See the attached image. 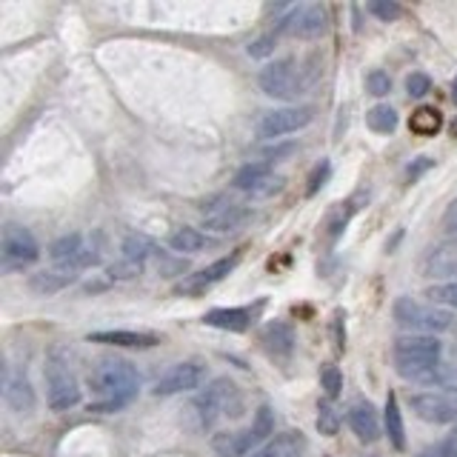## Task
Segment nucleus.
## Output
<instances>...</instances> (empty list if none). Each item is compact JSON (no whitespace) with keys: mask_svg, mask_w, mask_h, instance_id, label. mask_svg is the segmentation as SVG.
I'll return each mask as SVG.
<instances>
[{"mask_svg":"<svg viewBox=\"0 0 457 457\" xmlns=\"http://www.w3.org/2000/svg\"><path fill=\"white\" fill-rule=\"evenodd\" d=\"M89 389H92L89 411L109 414L132 403L140 389V375L129 361L112 357V361H100L89 371Z\"/></svg>","mask_w":457,"mask_h":457,"instance_id":"1","label":"nucleus"},{"mask_svg":"<svg viewBox=\"0 0 457 457\" xmlns=\"http://www.w3.org/2000/svg\"><path fill=\"white\" fill-rule=\"evenodd\" d=\"M395 369L400 378H406L411 383H423V378L440 366L443 346L440 340L432 335H406L395 340Z\"/></svg>","mask_w":457,"mask_h":457,"instance_id":"2","label":"nucleus"},{"mask_svg":"<svg viewBox=\"0 0 457 457\" xmlns=\"http://www.w3.org/2000/svg\"><path fill=\"white\" fill-rule=\"evenodd\" d=\"M43 378H46V400L52 411H69L80 403V386L71 369L69 352L63 346L46 349L43 357Z\"/></svg>","mask_w":457,"mask_h":457,"instance_id":"3","label":"nucleus"},{"mask_svg":"<svg viewBox=\"0 0 457 457\" xmlns=\"http://www.w3.org/2000/svg\"><path fill=\"white\" fill-rule=\"evenodd\" d=\"M392 318L400 328H409V332H420V335H437V332H449L454 318L446 309H437L435 303H420L414 297H397L392 306Z\"/></svg>","mask_w":457,"mask_h":457,"instance_id":"4","label":"nucleus"},{"mask_svg":"<svg viewBox=\"0 0 457 457\" xmlns=\"http://www.w3.org/2000/svg\"><path fill=\"white\" fill-rule=\"evenodd\" d=\"M261 89L275 97V100H297L309 89L312 83V75H306V69L300 66L292 57H283V61H275L269 63L263 71H261Z\"/></svg>","mask_w":457,"mask_h":457,"instance_id":"5","label":"nucleus"},{"mask_svg":"<svg viewBox=\"0 0 457 457\" xmlns=\"http://www.w3.org/2000/svg\"><path fill=\"white\" fill-rule=\"evenodd\" d=\"M252 218V212L246 206L235 204V200H228L223 195H214L209 200L200 204V220L214 235H226V232H235L243 223Z\"/></svg>","mask_w":457,"mask_h":457,"instance_id":"6","label":"nucleus"},{"mask_svg":"<svg viewBox=\"0 0 457 457\" xmlns=\"http://www.w3.org/2000/svg\"><path fill=\"white\" fill-rule=\"evenodd\" d=\"M235 383L232 380H226V378H218V380H212L204 392H200L197 397H195V403H192V409H195V414H197V420H200V426L204 428H209V426H214L218 423L223 414L232 409V403H235Z\"/></svg>","mask_w":457,"mask_h":457,"instance_id":"7","label":"nucleus"},{"mask_svg":"<svg viewBox=\"0 0 457 457\" xmlns=\"http://www.w3.org/2000/svg\"><path fill=\"white\" fill-rule=\"evenodd\" d=\"M0 257H4V271H14L23 266H32L40 257V246L35 235L26 226L9 223L4 228V243H0Z\"/></svg>","mask_w":457,"mask_h":457,"instance_id":"8","label":"nucleus"},{"mask_svg":"<svg viewBox=\"0 0 457 457\" xmlns=\"http://www.w3.org/2000/svg\"><path fill=\"white\" fill-rule=\"evenodd\" d=\"M328 26V12L320 4H297L289 9L286 18L278 23V35H292V37H318Z\"/></svg>","mask_w":457,"mask_h":457,"instance_id":"9","label":"nucleus"},{"mask_svg":"<svg viewBox=\"0 0 457 457\" xmlns=\"http://www.w3.org/2000/svg\"><path fill=\"white\" fill-rule=\"evenodd\" d=\"M312 123V109L309 106H286V109H271L257 120V135L263 140H278L283 135H292L306 129Z\"/></svg>","mask_w":457,"mask_h":457,"instance_id":"10","label":"nucleus"},{"mask_svg":"<svg viewBox=\"0 0 457 457\" xmlns=\"http://www.w3.org/2000/svg\"><path fill=\"white\" fill-rule=\"evenodd\" d=\"M206 383V366L200 361H183L178 366H171L166 375L154 383V395L157 397H169V395H180V392H192L200 389Z\"/></svg>","mask_w":457,"mask_h":457,"instance_id":"11","label":"nucleus"},{"mask_svg":"<svg viewBox=\"0 0 457 457\" xmlns=\"http://www.w3.org/2000/svg\"><path fill=\"white\" fill-rule=\"evenodd\" d=\"M232 186L237 192H246V195H254V197H266V195H275V192L283 189V178L275 175L269 163L254 161V163H246V166L237 169Z\"/></svg>","mask_w":457,"mask_h":457,"instance_id":"12","label":"nucleus"},{"mask_svg":"<svg viewBox=\"0 0 457 457\" xmlns=\"http://www.w3.org/2000/svg\"><path fill=\"white\" fill-rule=\"evenodd\" d=\"M49 257H52V263L54 266H61V269H71V271H78V269H86V266H95L97 263V252L92 246H86V240L83 235H63V237H57L52 246H49Z\"/></svg>","mask_w":457,"mask_h":457,"instance_id":"13","label":"nucleus"},{"mask_svg":"<svg viewBox=\"0 0 457 457\" xmlns=\"http://www.w3.org/2000/svg\"><path fill=\"white\" fill-rule=\"evenodd\" d=\"M409 403L420 420L426 423H454L457 420V397L443 392H420L411 395Z\"/></svg>","mask_w":457,"mask_h":457,"instance_id":"14","label":"nucleus"},{"mask_svg":"<svg viewBox=\"0 0 457 457\" xmlns=\"http://www.w3.org/2000/svg\"><path fill=\"white\" fill-rule=\"evenodd\" d=\"M237 261H240L237 254L223 257V261H214L212 266L195 271V275H186V278L175 286V292H178V295H189V297L204 295V292L212 289V286H218V283L228 275V271H232V269L237 266Z\"/></svg>","mask_w":457,"mask_h":457,"instance_id":"15","label":"nucleus"},{"mask_svg":"<svg viewBox=\"0 0 457 457\" xmlns=\"http://www.w3.org/2000/svg\"><path fill=\"white\" fill-rule=\"evenodd\" d=\"M4 397H6V403L12 406V411L32 414V409H35V389H32V383H29L26 369L6 366V371H4Z\"/></svg>","mask_w":457,"mask_h":457,"instance_id":"16","label":"nucleus"},{"mask_svg":"<svg viewBox=\"0 0 457 457\" xmlns=\"http://www.w3.org/2000/svg\"><path fill=\"white\" fill-rule=\"evenodd\" d=\"M75 280H78V271L54 266V269H43V271H35V275L29 278V289H32L35 295L49 297V295H57V292L69 289V286L75 283Z\"/></svg>","mask_w":457,"mask_h":457,"instance_id":"17","label":"nucleus"},{"mask_svg":"<svg viewBox=\"0 0 457 457\" xmlns=\"http://www.w3.org/2000/svg\"><path fill=\"white\" fill-rule=\"evenodd\" d=\"M423 271L428 278H446L449 283H457V249L454 246H437L426 254Z\"/></svg>","mask_w":457,"mask_h":457,"instance_id":"18","label":"nucleus"},{"mask_svg":"<svg viewBox=\"0 0 457 457\" xmlns=\"http://www.w3.org/2000/svg\"><path fill=\"white\" fill-rule=\"evenodd\" d=\"M89 343H106V346H120V349H152L157 346V337L146 332H123V328H114V332H92Z\"/></svg>","mask_w":457,"mask_h":457,"instance_id":"19","label":"nucleus"},{"mask_svg":"<svg viewBox=\"0 0 457 457\" xmlns=\"http://www.w3.org/2000/svg\"><path fill=\"white\" fill-rule=\"evenodd\" d=\"M349 426L363 443H375L380 437V423H378V414L371 403H354L349 409Z\"/></svg>","mask_w":457,"mask_h":457,"instance_id":"20","label":"nucleus"},{"mask_svg":"<svg viewBox=\"0 0 457 457\" xmlns=\"http://www.w3.org/2000/svg\"><path fill=\"white\" fill-rule=\"evenodd\" d=\"M212 449L218 457H249L254 449V437L249 428L246 432H220L212 437Z\"/></svg>","mask_w":457,"mask_h":457,"instance_id":"21","label":"nucleus"},{"mask_svg":"<svg viewBox=\"0 0 457 457\" xmlns=\"http://www.w3.org/2000/svg\"><path fill=\"white\" fill-rule=\"evenodd\" d=\"M306 449V440L300 432H283L275 435L266 446H261L257 452H252V457H300Z\"/></svg>","mask_w":457,"mask_h":457,"instance_id":"22","label":"nucleus"},{"mask_svg":"<svg viewBox=\"0 0 457 457\" xmlns=\"http://www.w3.org/2000/svg\"><path fill=\"white\" fill-rule=\"evenodd\" d=\"M214 237L204 235L200 228H192V226H180L175 228V232L169 235V246L175 249V252H186V254H197V252H204V249H212L214 246Z\"/></svg>","mask_w":457,"mask_h":457,"instance_id":"23","label":"nucleus"},{"mask_svg":"<svg viewBox=\"0 0 457 457\" xmlns=\"http://www.w3.org/2000/svg\"><path fill=\"white\" fill-rule=\"evenodd\" d=\"M204 323L223 328V332H246L252 323V314L249 309H212L204 318Z\"/></svg>","mask_w":457,"mask_h":457,"instance_id":"24","label":"nucleus"},{"mask_svg":"<svg viewBox=\"0 0 457 457\" xmlns=\"http://www.w3.org/2000/svg\"><path fill=\"white\" fill-rule=\"evenodd\" d=\"M263 343L275 354H289L295 349V332H292V326L283 323V320H271L263 328Z\"/></svg>","mask_w":457,"mask_h":457,"instance_id":"25","label":"nucleus"},{"mask_svg":"<svg viewBox=\"0 0 457 457\" xmlns=\"http://www.w3.org/2000/svg\"><path fill=\"white\" fill-rule=\"evenodd\" d=\"M152 254H154V243L146 235L132 232V235H126L123 243H120V257H123V261H132V263L143 266Z\"/></svg>","mask_w":457,"mask_h":457,"instance_id":"26","label":"nucleus"},{"mask_svg":"<svg viewBox=\"0 0 457 457\" xmlns=\"http://www.w3.org/2000/svg\"><path fill=\"white\" fill-rule=\"evenodd\" d=\"M409 129L414 135H437L440 129H443V118H440V112L432 109V106H420L418 112H411V118H409Z\"/></svg>","mask_w":457,"mask_h":457,"instance_id":"27","label":"nucleus"},{"mask_svg":"<svg viewBox=\"0 0 457 457\" xmlns=\"http://www.w3.org/2000/svg\"><path fill=\"white\" fill-rule=\"evenodd\" d=\"M386 432H389V440L395 449H403L406 446V437H403V414H400L397 406V397L389 395L386 397Z\"/></svg>","mask_w":457,"mask_h":457,"instance_id":"28","label":"nucleus"},{"mask_svg":"<svg viewBox=\"0 0 457 457\" xmlns=\"http://www.w3.org/2000/svg\"><path fill=\"white\" fill-rule=\"evenodd\" d=\"M420 386H437V389H443V395L457 397V366H446V363L435 366V369L423 378Z\"/></svg>","mask_w":457,"mask_h":457,"instance_id":"29","label":"nucleus"},{"mask_svg":"<svg viewBox=\"0 0 457 457\" xmlns=\"http://www.w3.org/2000/svg\"><path fill=\"white\" fill-rule=\"evenodd\" d=\"M366 123H369L371 132H378V135H392L395 129H397V112H395L392 106L380 104V106H375V109H369Z\"/></svg>","mask_w":457,"mask_h":457,"instance_id":"30","label":"nucleus"},{"mask_svg":"<svg viewBox=\"0 0 457 457\" xmlns=\"http://www.w3.org/2000/svg\"><path fill=\"white\" fill-rule=\"evenodd\" d=\"M249 432L254 437V446H257V443H263L266 437L275 435V414H271L269 406H261V409L254 411V420L249 426Z\"/></svg>","mask_w":457,"mask_h":457,"instance_id":"31","label":"nucleus"},{"mask_svg":"<svg viewBox=\"0 0 457 457\" xmlns=\"http://www.w3.org/2000/svg\"><path fill=\"white\" fill-rule=\"evenodd\" d=\"M426 297L432 300L435 306L457 309V283H435V286H428Z\"/></svg>","mask_w":457,"mask_h":457,"instance_id":"32","label":"nucleus"},{"mask_svg":"<svg viewBox=\"0 0 457 457\" xmlns=\"http://www.w3.org/2000/svg\"><path fill=\"white\" fill-rule=\"evenodd\" d=\"M318 428L326 437H335L337 428H340V414L335 411V406L328 403V400H323V403L318 406Z\"/></svg>","mask_w":457,"mask_h":457,"instance_id":"33","label":"nucleus"},{"mask_svg":"<svg viewBox=\"0 0 457 457\" xmlns=\"http://www.w3.org/2000/svg\"><path fill=\"white\" fill-rule=\"evenodd\" d=\"M366 9H369V14H375V18L383 21V23H392V21L400 18V14H403V9H400L395 0H369Z\"/></svg>","mask_w":457,"mask_h":457,"instance_id":"34","label":"nucleus"},{"mask_svg":"<svg viewBox=\"0 0 457 457\" xmlns=\"http://www.w3.org/2000/svg\"><path fill=\"white\" fill-rule=\"evenodd\" d=\"M143 271V266L140 263H132V261H114L109 269H106V275H109V280H132V278H137Z\"/></svg>","mask_w":457,"mask_h":457,"instance_id":"35","label":"nucleus"},{"mask_svg":"<svg viewBox=\"0 0 457 457\" xmlns=\"http://www.w3.org/2000/svg\"><path fill=\"white\" fill-rule=\"evenodd\" d=\"M320 383H323V392L328 400H335L343 389V375H340V369L337 366H326L320 371Z\"/></svg>","mask_w":457,"mask_h":457,"instance_id":"36","label":"nucleus"},{"mask_svg":"<svg viewBox=\"0 0 457 457\" xmlns=\"http://www.w3.org/2000/svg\"><path fill=\"white\" fill-rule=\"evenodd\" d=\"M366 89L375 97H383V95L392 92V80H389V75H386L383 69H371L366 75Z\"/></svg>","mask_w":457,"mask_h":457,"instance_id":"37","label":"nucleus"},{"mask_svg":"<svg viewBox=\"0 0 457 457\" xmlns=\"http://www.w3.org/2000/svg\"><path fill=\"white\" fill-rule=\"evenodd\" d=\"M406 92L409 97H426L432 92V80H428V75H423V71H411L406 78Z\"/></svg>","mask_w":457,"mask_h":457,"instance_id":"38","label":"nucleus"},{"mask_svg":"<svg viewBox=\"0 0 457 457\" xmlns=\"http://www.w3.org/2000/svg\"><path fill=\"white\" fill-rule=\"evenodd\" d=\"M246 52H249L252 57H269L271 52H275V35H263V37L252 40Z\"/></svg>","mask_w":457,"mask_h":457,"instance_id":"39","label":"nucleus"},{"mask_svg":"<svg viewBox=\"0 0 457 457\" xmlns=\"http://www.w3.org/2000/svg\"><path fill=\"white\" fill-rule=\"evenodd\" d=\"M346 223H349V209H337V212H332V218H328V237L337 240L343 228H346Z\"/></svg>","mask_w":457,"mask_h":457,"instance_id":"40","label":"nucleus"},{"mask_svg":"<svg viewBox=\"0 0 457 457\" xmlns=\"http://www.w3.org/2000/svg\"><path fill=\"white\" fill-rule=\"evenodd\" d=\"M326 178H328V161H320L318 166H314V171H312V178H309V195H318V189L326 183Z\"/></svg>","mask_w":457,"mask_h":457,"instance_id":"41","label":"nucleus"},{"mask_svg":"<svg viewBox=\"0 0 457 457\" xmlns=\"http://www.w3.org/2000/svg\"><path fill=\"white\" fill-rule=\"evenodd\" d=\"M418 457H457V446H454V443H440V446L423 449Z\"/></svg>","mask_w":457,"mask_h":457,"instance_id":"42","label":"nucleus"},{"mask_svg":"<svg viewBox=\"0 0 457 457\" xmlns=\"http://www.w3.org/2000/svg\"><path fill=\"white\" fill-rule=\"evenodd\" d=\"M435 166V161H432V157H418V161H414L409 169H406V175H409V180H418L420 175H423V171H428V169H432Z\"/></svg>","mask_w":457,"mask_h":457,"instance_id":"43","label":"nucleus"},{"mask_svg":"<svg viewBox=\"0 0 457 457\" xmlns=\"http://www.w3.org/2000/svg\"><path fill=\"white\" fill-rule=\"evenodd\" d=\"M443 223H446V228H449V232L457 237V200H454V204L446 209V218H443Z\"/></svg>","mask_w":457,"mask_h":457,"instance_id":"44","label":"nucleus"},{"mask_svg":"<svg viewBox=\"0 0 457 457\" xmlns=\"http://www.w3.org/2000/svg\"><path fill=\"white\" fill-rule=\"evenodd\" d=\"M452 97H454V104H457V78L452 80Z\"/></svg>","mask_w":457,"mask_h":457,"instance_id":"45","label":"nucleus"},{"mask_svg":"<svg viewBox=\"0 0 457 457\" xmlns=\"http://www.w3.org/2000/svg\"><path fill=\"white\" fill-rule=\"evenodd\" d=\"M452 132H454V135H457V123H454V126H452Z\"/></svg>","mask_w":457,"mask_h":457,"instance_id":"46","label":"nucleus"}]
</instances>
